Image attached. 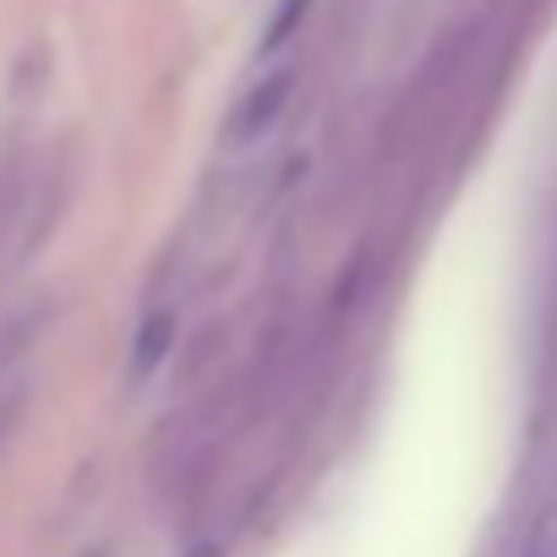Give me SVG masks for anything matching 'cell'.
<instances>
[{
    "label": "cell",
    "instance_id": "7a4b0ae2",
    "mask_svg": "<svg viewBox=\"0 0 557 557\" xmlns=\"http://www.w3.org/2000/svg\"><path fill=\"white\" fill-rule=\"evenodd\" d=\"M312 12V0H278V12H273V28H268V50H278Z\"/></svg>",
    "mask_w": 557,
    "mask_h": 557
},
{
    "label": "cell",
    "instance_id": "6da1fadb",
    "mask_svg": "<svg viewBox=\"0 0 557 557\" xmlns=\"http://www.w3.org/2000/svg\"><path fill=\"white\" fill-rule=\"evenodd\" d=\"M290 83H296V72H278V77H268L240 110H235V121H230V132L235 137H257V132H268L273 126V115L285 110V99H290Z\"/></svg>",
    "mask_w": 557,
    "mask_h": 557
}]
</instances>
